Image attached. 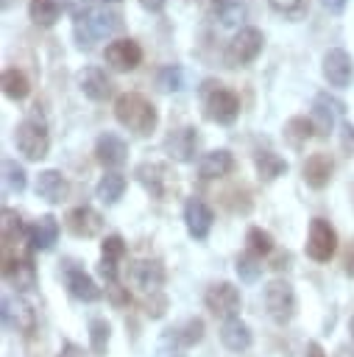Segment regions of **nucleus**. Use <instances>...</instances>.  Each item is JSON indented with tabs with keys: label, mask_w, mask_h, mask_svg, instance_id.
Masks as SVG:
<instances>
[{
	"label": "nucleus",
	"mask_w": 354,
	"mask_h": 357,
	"mask_svg": "<svg viewBox=\"0 0 354 357\" xmlns=\"http://www.w3.org/2000/svg\"><path fill=\"white\" fill-rule=\"evenodd\" d=\"M114 117H117L120 126H125L137 137H148L159 126L156 106L145 95H139V92H123V95H117V100H114Z\"/></svg>",
	"instance_id": "1"
},
{
	"label": "nucleus",
	"mask_w": 354,
	"mask_h": 357,
	"mask_svg": "<svg viewBox=\"0 0 354 357\" xmlns=\"http://www.w3.org/2000/svg\"><path fill=\"white\" fill-rule=\"evenodd\" d=\"M201 103H203V117L217 123V126H231L240 117V98L234 89L223 86L215 78H206L198 89Z\"/></svg>",
	"instance_id": "2"
},
{
	"label": "nucleus",
	"mask_w": 354,
	"mask_h": 357,
	"mask_svg": "<svg viewBox=\"0 0 354 357\" xmlns=\"http://www.w3.org/2000/svg\"><path fill=\"white\" fill-rule=\"evenodd\" d=\"M14 142H17V151L31 159V162H39L47 156L50 151V134H47V126L36 117H25L22 123H17L14 128Z\"/></svg>",
	"instance_id": "3"
},
{
	"label": "nucleus",
	"mask_w": 354,
	"mask_h": 357,
	"mask_svg": "<svg viewBox=\"0 0 354 357\" xmlns=\"http://www.w3.org/2000/svg\"><path fill=\"white\" fill-rule=\"evenodd\" d=\"M262 47H265V36H262L259 28H254V25L240 28L231 36V42L226 45V53H223L226 67H245V64H251L262 53Z\"/></svg>",
	"instance_id": "4"
},
{
	"label": "nucleus",
	"mask_w": 354,
	"mask_h": 357,
	"mask_svg": "<svg viewBox=\"0 0 354 357\" xmlns=\"http://www.w3.org/2000/svg\"><path fill=\"white\" fill-rule=\"evenodd\" d=\"M134 178L156 201H167L170 192L176 190V173L164 162H139L134 167Z\"/></svg>",
	"instance_id": "5"
},
{
	"label": "nucleus",
	"mask_w": 354,
	"mask_h": 357,
	"mask_svg": "<svg viewBox=\"0 0 354 357\" xmlns=\"http://www.w3.org/2000/svg\"><path fill=\"white\" fill-rule=\"evenodd\" d=\"M295 290L287 279H273L265 284V310L276 324H290L295 315Z\"/></svg>",
	"instance_id": "6"
},
{
	"label": "nucleus",
	"mask_w": 354,
	"mask_h": 357,
	"mask_svg": "<svg viewBox=\"0 0 354 357\" xmlns=\"http://www.w3.org/2000/svg\"><path fill=\"white\" fill-rule=\"evenodd\" d=\"M3 279L17 293H28L36 287V265L31 251L22 254H3Z\"/></svg>",
	"instance_id": "7"
},
{
	"label": "nucleus",
	"mask_w": 354,
	"mask_h": 357,
	"mask_svg": "<svg viewBox=\"0 0 354 357\" xmlns=\"http://www.w3.org/2000/svg\"><path fill=\"white\" fill-rule=\"evenodd\" d=\"M203 304H206V310H209L212 315L229 321V318H240L237 312H240V307H243V296H240V290H237L231 282H215V284L206 287Z\"/></svg>",
	"instance_id": "8"
},
{
	"label": "nucleus",
	"mask_w": 354,
	"mask_h": 357,
	"mask_svg": "<svg viewBox=\"0 0 354 357\" xmlns=\"http://www.w3.org/2000/svg\"><path fill=\"white\" fill-rule=\"evenodd\" d=\"M337 251V231L329 220L312 218L309 231H307V257L315 262H329Z\"/></svg>",
	"instance_id": "9"
},
{
	"label": "nucleus",
	"mask_w": 354,
	"mask_h": 357,
	"mask_svg": "<svg viewBox=\"0 0 354 357\" xmlns=\"http://www.w3.org/2000/svg\"><path fill=\"white\" fill-rule=\"evenodd\" d=\"M120 28V14L114 11H92L89 17L78 20L75 22V39H78V47H92V42L98 36H106L111 31Z\"/></svg>",
	"instance_id": "10"
},
{
	"label": "nucleus",
	"mask_w": 354,
	"mask_h": 357,
	"mask_svg": "<svg viewBox=\"0 0 354 357\" xmlns=\"http://www.w3.org/2000/svg\"><path fill=\"white\" fill-rule=\"evenodd\" d=\"M103 59L111 70L117 73H131L142 64V47L137 39H128V36H120V39H111L103 50Z\"/></svg>",
	"instance_id": "11"
},
{
	"label": "nucleus",
	"mask_w": 354,
	"mask_h": 357,
	"mask_svg": "<svg viewBox=\"0 0 354 357\" xmlns=\"http://www.w3.org/2000/svg\"><path fill=\"white\" fill-rule=\"evenodd\" d=\"M128 284L142 290L145 296L159 293V287L164 284V265L159 259H137L128 265Z\"/></svg>",
	"instance_id": "12"
},
{
	"label": "nucleus",
	"mask_w": 354,
	"mask_h": 357,
	"mask_svg": "<svg viewBox=\"0 0 354 357\" xmlns=\"http://www.w3.org/2000/svg\"><path fill=\"white\" fill-rule=\"evenodd\" d=\"M3 324L20 335L36 332V310L22 296H6L3 298Z\"/></svg>",
	"instance_id": "13"
},
{
	"label": "nucleus",
	"mask_w": 354,
	"mask_h": 357,
	"mask_svg": "<svg viewBox=\"0 0 354 357\" xmlns=\"http://www.w3.org/2000/svg\"><path fill=\"white\" fill-rule=\"evenodd\" d=\"M162 148L176 162H195V151H198V131H195V126L170 128L164 142H162Z\"/></svg>",
	"instance_id": "14"
},
{
	"label": "nucleus",
	"mask_w": 354,
	"mask_h": 357,
	"mask_svg": "<svg viewBox=\"0 0 354 357\" xmlns=\"http://www.w3.org/2000/svg\"><path fill=\"white\" fill-rule=\"evenodd\" d=\"M0 237H3V254H22V251H33V248H22V243H31V229H25L20 212L14 209H3V220H0Z\"/></svg>",
	"instance_id": "15"
},
{
	"label": "nucleus",
	"mask_w": 354,
	"mask_h": 357,
	"mask_svg": "<svg viewBox=\"0 0 354 357\" xmlns=\"http://www.w3.org/2000/svg\"><path fill=\"white\" fill-rule=\"evenodd\" d=\"M64 226H67V231L72 234V237H95V234H100V229H103V215L95 209V206H86V204H81V206H72L67 215H64Z\"/></svg>",
	"instance_id": "16"
},
{
	"label": "nucleus",
	"mask_w": 354,
	"mask_h": 357,
	"mask_svg": "<svg viewBox=\"0 0 354 357\" xmlns=\"http://www.w3.org/2000/svg\"><path fill=\"white\" fill-rule=\"evenodd\" d=\"M346 112V103L337 100L334 95L329 92H321L315 98V106H312V126H315V137H329L332 128H334V117Z\"/></svg>",
	"instance_id": "17"
},
{
	"label": "nucleus",
	"mask_w": 354,
	"mask_h": 357,
	"mask_svg": "<svg viewBox=\"0 0 354 357\" xmlns=\"http://www.w3.org/2000/svg\"><path fill=\"white\" fill-rule=\"evenodd\" d=\"M323 78L329 86H348L354 78V59L343 47H332L323 56Z\"/></svg>",
	"instance_id": "18"
},
{
	"label": "nucleus",
	"mask_w": 354,
	"mask_h": 357,
	"mask_svg": "<svg viewBox=\"0 0 354 357\" xmlns=\"http://www.w3.org/2000/svg\"><path fill=\"white\" fill-rule=\"evenodd\" d=\"M75 84H78V89H81L89 100H95V103L109 100V98H111V92H114L111 78H109L100 67H84V70H78Z\"/></svg>",
	"instance_id": "19"
},
{
	"label": "nucleus",
	"mask_w": 354,
	"mask_h": 357,
	"mask_svg": "<svg viewBox=\"0 0 354 357\" xmlns=\"http://www.w3.org/2000/svg\"><path fill=\"white\" fill-rule=\"evenodd\" d=\"M212 223H215V215H212L209 204L201 201V198H187V204H184V226H187L190 237L206 240L209 231H212Z\"/></svg>",
	"instance_id": "20"
},
{
	"label": "nucleus",
	"mask_w": 354,
	"mask_h": 357,
	"mask_svg": "<svg viewBox=\"0 0 354 357\" xmlns=\"http://www.w3.org/2000/svg\"><path fill=\"white\" fill-rule=\"evenodd\" d=\"M95 159L103 165V167H120L125 165L128 159V145L123 137H117L114 131H103L98 139H95Z\"/></svg>",
	"instance_id": "21"
},
{
	"label": "nucleus",
	"mask_w": 354,
	"mask_h": 357,
	"mask_svg": "<svg viewBox=\"0 0 354 357\" xmlns=\"http://www.w3.org/2000/svg\"><path fill=\"white\" fill-rule=\"evenodd\" d=\"M332 173H334V159L323 151L307 156V162L301 167V176L307 181V187H312V190H323L332 181Z\"/></svg>",
	"instance_id": "22"
},
{
	"label": "nucleus",
	"mask_w": 354,
	"mask_h": 357,
	"mask_svg": "<svg viewBox=\"0 0 354 357\" xmlns=\"http://www.w3.org/2000/svg\"><path fill=\"white\" fill-rule=\"evenodd\" d=\"M70 192V181L64 178L61 170H42L36 176V195L45 198L47 204H61Z\"/></svg>",
	"instance_id": "23"
},
{
	"label": "nucleus",
	"mask_w": 354,
	"mask_h": 357,
	"mask_svg": "<svg viewBox=\"0 0 354 357\" xmlns=\"http://www.w3.org/2000/svg\"><path fill=\"white\" fill-rule=\"evenodd\" d=\"M234 170V156L231 151L226 148H215V151H206L201 159H198V173L201 178H223Z\"/></svg>",
	"instance_id": "24"
},
{
	"label": "nucleus",
	"mask_w": 354,
	"mask_h": 357,
	"mask_svg": "<svg viewBox=\"0 0 354 357\" xmlns=\"http://www.w3.org/2000/svg\"><path fill=\"white\" fill-rule=\"evenodd\" d=\"M64 284H67V293L78 301H98L100 298V287L95 284V279L89 273H84V268H67Z\"/></svg>",
	"instance_id": "25"
},
{
	"label": "nucleus",
	"mask_w": 354,
	"mask_h": 357,
	"mask_svg": "<svg viewBox=\"0 0 354 357\" xmlns=\"http://www.w3.org/2000/svg\"><path fill=\"white\" fill-rule=\"evenodd\" d=\"M59 240V220L47 212V215H39L36 223L31 226V248L33 251H50Z\"/></svg>",
	"instance_id": "26"
},
{
	"label": "nucleus",
	"mask_w": 354,
	"mask_h": 357,
	"mask_svg": "<svg viewBox=\"0 0 354 357\" xmlns=\"http://www.w3.org/2000/svg\"><path fill=\"white\" fill-rule=\"evenodd\" d=\"M251 329L245 321L240 318H229L220 324V343L229 349V351H245L251 346Z\"/></svg>",
	"instance_id": "27"
},
{
	"label": "nucleus",
	"mask_w": 354,
	"mask_h": 357,
	"mask_svg": "<svg viewBox=\"0 0 354 357\" xmlns=\"http://www.w3.org/2000/svg\"><path fill=\"white\" fill-rule=\"evenodd\" d=\"M254 167H256V176L262 181H273V178L287 173V162L273 151H256L254 153Z\"/></svg>",
	"instance_id": "28"
},
{
	"label": "nucleus",
	"mask_w": 354,
	"mask_h": 357,
	"mask_svg": "<svg viewBox=\"0 0 354 357\" xmlns=\"http://www.w3.org/2000/svg\"><path fill=\"white\" fill-rule=\"evenodd\" d=\"M312 137H315V126H312L309 117H290L284 123V142L290 148L301 151L307 145V139H312Z\"/></svg>",
	"instance_id": "29"
},
{
	"label": "nucleus",
	"mask_w": 354,
	"mask_h": 357,
	"mask_svg": "<svg viewBox=\"0 0 354 357\" xmlns=\"http://www.w3.org/2000/svg\"><path fill=\"white\" fill-rule=\"evenodd\" d=\"M125 187H128L125 176H123V173H117V170H111V173L100 176V181H98L95 192H98V198H100L103 204H109V206H111V204H117V201L123 198Z\"/></svg>",
	"instance_id": "30"
},
{
	"label": "nucleus",
	"mask_w": 354,
	"mask_h": 357,
	"mask_svg": "<svg viewBox=\"0 0 354 357\" xmlns=\"http://www.w3.org/2000/svg\"><path fill=\"white\" fill-rule=\"evenodd\" d=\"M28 17L39 28H53L56 20L61 17V3L59 0H31L28 3Z\"/></svg>",
	"instance_id": "31"
},
{
	"label": "nucleus",
	"mask_w": 354,
	"mask_h": 357,
	"mask_svg": "<svg viewBox=\"0 0 354 357\" xmlns=\"http://www.w3.org/2000/svg\"><path fill=\"white\" fill-rule=\"evenodd\" d=\"M170 337L176 340V346L192 349V346H198L203 340V321L201 318H187L181 326L170 329Z\"/></svg>",
	"instance_id": "32"
},
{
	"label": "nucleus",
	"mask_w": 354,
	"mask_h": 357,
	"mask_svg": "<svg viewBox=\"0 0 354 357\" xmlns=\"http://www.w3.org/2000/svg\"><path fill=\"white\" fill-rule=\"evenodd\" d=\"M28 92H31L28 75H25L22 70H17V67H8V70L3 73V95L11 98V100H25Z\"/></svg>",
	"instance_id": "33"
},
{
	"label": "nucleus",
	"mask_w": 354,
	"mask_h": 357,
	"mask_svg": "<svg viewBox=\"0 0 354 357\" xmlns=\"http://www.w3.org/2000/svg\"><path fill=\"white\" fill-rule=\"evenodd\" d=\"M109 340H111V326L106 318H92L89 321V351L95 357H106L109 351Z\"/></svg>",
	"instance_id": "34"
},
{
	"label": "nucleus",
	"mask_w": 354,
	"mask_h": 357,
	"mask_svg": "<svg viewBox=\"0 0 354 357\" xmlns=\"http://www.w3.org/2000/svg\"><path fill=\"white\" fill-rule=\"evenodd\" d=\"M215 11H217L220 25H226V28H234L245 20V3L243 0H215Z\"/></svg>",
	"instance_id": "35"
},
{
	"label": "nucleus",
	"mask_w": 354,
	"mask_h": 357,
	"mask_svg": "<svg viewBox=\"0 0 354 357\" xmlns=\"http://www.w3.org/2000/svg\"><path fill=\"white\" fill-rule=\"evenodd\" d=\"M245 243H248V251L251 254H256V257H270L273 254V234L270 231H265L262 226H251L248 231H245Z\"/></svg>",
	"instance_id": "36"
},
{
	"label": "nucleus",
	"mask_w": 354,
	"mask_h": 357,
	"mask_svg": "<svg viewBox=\"0 0 354 357\" xmlns=\"http://www.w3.org/2000/svg\"><path fill=\"white\" fill-rule=\"evenodd\" d=\"M234 271H237V276H240L243 282H256V279L262 276V257L245 251V254H240V257L234 259Z\"/></svg>",
	"instance_id": "37"
},
{
	"label": "nucleus",
	"mask_w": 354,
	"mask_h": 357,
	"mask_svg": "<svg viewBox=\"0 0 354 357\" xmlns=\"http://www.w3.org/2000/svg\"><path fill=\"white\" fill-rule=\"evenodd\" d=\"M156 86L162 92H178L184 86V73L178 64H164L159 73H156Z\"/></svg>",
	"instance_id": "38"
},
{
	"label": "nucleus",
	"mask_w": 354,
	"mask_h": 357,
	"mask_svg": "<svg viewBox=\"0 0 354 357\" xmlns=\"http://www.w3.org/2000/svg\"><path fill=\"white\" fill-rule=\"evenodd\" d=\"M268 3L276 14H282L284 20H293V22L304 20L309 11V0H268Z\"/></svg>",
	"instance_id": "39"
},
{
	"label": "nucleus",
	"mask_w": 354,
	"mask_h": 357,
	"mask_svg": "<svg viewBox=\"0 0 354 357\" xmlns=\"http://www.w3.org/2000/svg\"><path fill=\"white\" fill-rule=\"evenodd\" d=\"M3 178H6V187H8L11 192H22L25 184H28V173H25V167L17 165L14 159H6V162H3Z\"/></svg>",
	"instance_id": "40"
},
{
	"label": "nucleus",
	"mask_w": 354,
	"mask_h": 357,
	"mask_svg": "<svg viewBox=\"0 0 354 357\" xmlns=\"http://www.w3.org/2000/svg\"><path fill=\"white\" fill-rule=\"evenodd\" d=\"M100 254H103V259H111V262L123 259V257H125V240H123L120 234H109V237H103V243H100Z\"/></svg>",
	"instance_id": "41"
},
{
	"label": "nucleus",
	"mask_w": 354,
	"mask_h": 357,
	"mask_svg": "<svg viewBox=\"0 0 354 357\" xmlns=\"http://www.w3.org/2000/svg\"><path fill=\"white\" fill-rule=\"evenodd\" d=\"M142 307H145V315L148 318H162L167 312V296L162 290L159 293H151V296H145Z\"/></svg>",
	"instance_id": "42"
},
{
	"label": "nucleus",
	"mask_w": 354,
	"mask_h": 357,
	"mask_svg": "<svg viewBox=\"0 0 354 357\" xmlns=\"http://www.w3.org/2000/svg\"><path fill=\"white\" fill-rule=\"evenodd\" d=\"M64 8L78 22V20H84V17L92 14V0H64Z\"/></svg>",
	"instance_id": "43"
},
{
	"label": "nucleus",
	"mask_w": 354,
	"mask_h": 357,
	"mask_svg": "<svg viewBox=\"0 0 354 357\" xmlns=\"http://www.w3.org/2000/svg\"><path fill=\"white\" fill-rule=\"evenodd\" d=\"M340 148L346 156H354V126L348 120L340 123Z\"/></svg>",
	"instance_id": "44"
},
{
	"label": "nucleus",
	"mask_w": 354,
	"mask_h": 357,
	"mask_svg": "<svg viewBox=\"0 0 354 357\" xmlns=\"http://www.w3.org/2000/svg\"><path fill=\"white\" fill-rule=\"evenodd\" d=\"M98 276H100L106 284H117V262L100 257V262H98Z\"/></svg>",
	"instance_id": "45"
},
{
	"label": "nucleus",
	"mask_w": 354,
	"mask_h": 357,
	"mask_svg": "<svg viewBox=\"0 0 354 357\" xmlns=\"http://www.w3.org/2000/svg\"><path fill=\"white\" fill-rule=\"evenodd\" d=\"M109 298H111L117 307H128V304H131L128 287H120V284H109Z\"/></svg>",
	"instance_id": "46"
},
{
	"label": "nucleus",
	"mask_w": 354,
	"mask_h": 357,
	"mask_svg": "<svg viewBox=\"0 0 354 357\" xmlns=\"http://www.w3.org/2000/svg\"><path fill=\"white\" fill-rule=\"evenodd\" d=\"M321 3H323V8H326L329 14H343L346 6H348V0H321Z\"/></svg>",
	"instance_id": "47"
},
{
	"label": "nucleus",
	"mask_w": 354,
	"mask_h": 357,
	"mask_svg": "<svg viewBox=\"0 0 354 357\" xmlns=\"http://www.w3.org/2000/svg\"><path fill=\"white\" fill-rule=\"evenodd\" d=\"M56 357H84V349L81 346H75V343H64L61 349H59V354Z\"/></svg>",
	"instance_id": "48"
},
{
	"label": "nucleus",
	"mask_w": 354,
	"mask_h": 357,
	"mask_svg": "<svg viewBox=\"0 0 354 357\" xmlns=\"http://www.w3.org/2000/svg\"><path fill=\"white\" fill-rule=\"evenodd\" d=\"M139 6H142L145 11H151V14H156V11H162V8L167 6V0H139Z\"/></svg>",
	"instance_id": "49"
},
{
	"label": "nucleus",
	"mask_w": 354,
	"mask_h": 357,
	"mask_svg": "<svg viewBox=\"0 0 354 357\" xmlns=\"http://www.w3.org/2000/svg\"><path fill=\"white\" fill-rule=\"evenodd\" d=\"M343 265H346L343 271H346L348 276H354V243L348 245V251H346V259H343Z\"/></svg>",
	"instance_id": "50"
},
{
	"label": "nucleus",
	"mask_w": 354,
	"mask_h": 357,
	"mask_svg": "<svg viewBox=\"0 0 354 357\" xmlns=\"http://www.w3.org/2000/svg\"><path fill=\"white\" fill-rule=\"evenodd\" d=\"M307 357H326V351H323V346L318 340H309L307 343Z\"/></svg>",
	"instance_id": "51"
},
{
	"label": "nucleus",
	"mask_w": 354,
	"mask_h": 357,
	"mask_svg": "<svg viewBox=\"0 0 354 357\" xmlns=\"http://www.w3.org/2000/svg\"><path fill=\"white\" fill-rule=\"evenodd\" d=\"M270 268H276V271H282V268H290V254H279L276 259H273V265Z\"/></svg>",
	"instance_id": "52"
},
{
	"label": "nucleus",
	"mask_w": 354,
	"mask_h": 357,
	"mask_svg": "<svg viewBox=\"0 0 354 357\" xmlns=\"http://www.w3.org/2000/svg\"><path fill=\"white\" fill-rule=\"evenodd\" d=\"M337 357H354V351H348V349H340V351H337Z\"/></svg>",
	"instance_id": "53"
},
{
	"label": "nucleus",
	"mask_w": 354,
	"mask_h": 357,
	"mask_svg": "<svg viewBox=\"0 0 354 357\" xmlns=\"http://www.w3.org/2000/svg\"><path fill=\"white\" fill-rule=\"evenodd\" d=\"M348 329H351V337H354V315H351V324H348Z\"/></svg>",
	"instance_id": "54"
},
{
	"label": "nucleus",
	"mask_w": 354,
	"mask_h": 357,
	"mask_svg": "<svg viewBox=\"0 0 354 357\" xmlns=\"http://www.w3.org/2000/svg\"><path fill=\"white\" fill-rule=\"evenodd\" d=\"M103 3H120V0H103Z\"/></svg>",
	"instance_id": "55"
},
{
	"label": "nucleus",
	"mask_w": 354,
	"mask_h": 357,
	"mask_svg": "<svg viewBox=\"0 0 354 357\" xmlns=\"http://www.w3.org/2000/svg\"><path fill=\"white\" fill-rule=\"evenodd\" d=\"M173 357H184V354H173Z\"/></svg>",
	"instance_id": "56"
},
{
	"label": "nucleus",
	"mask_w": 354,
	"mask_h": 357,
	"mask_svg": "<svg viewBox=\"0 0 354 357\" xmlns=\"http://www.w3.org/2000/svg\"><path fill=\"white\" fill-rule=\"evenodd\" d=\"M212 3H215V0H212Z\"/></svg>",
	"instance_id": "57"
}]
</instances>
